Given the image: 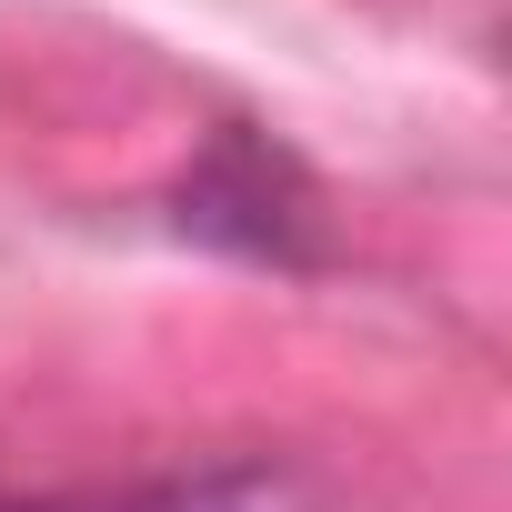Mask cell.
Wrapping results in <instances>:
<instances>
[{
	"mask_svg": "<svg viewBox=\"0 0 512 512\" xmlns=\"http://www.w3.org/2000/svg\"><path fill=\"white\" fill-rule=\"evenodd\" d=\"M171 221L191 241L241 251V262H322V201H312L302 161L241 121H221L201 141V161L171 181Z\"/></svg>",
	"mask_w": 512,
	"mask_h": 512,
	"instance_id": "6da1fadb",
	"label": "cell"
}]
</instances>
